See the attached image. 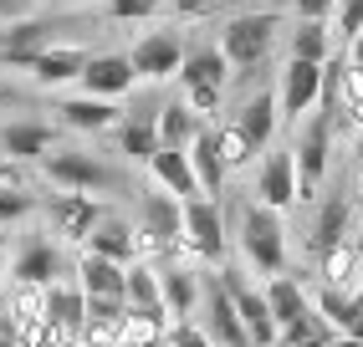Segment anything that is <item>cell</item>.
<instances>
[{
    "label": "cell",
    "mask_w": 363,
    "mask_h": 347,
    "mask_svg": "<svg viewBox=\"0 0 363 347\" xmlns=\"http://www.w3.org/2000/svg\"><path fill=\"white\" fill-rule=\"evenodd\" d=\"M353 179H358V189H363V154H353Z\"/></svg>",
    "instance_id": "bcb514c9"
},
{
    "label": "cell",
    "mask_w": 363,
    "mask_h": 347,
    "mask_svg": "<svg viewBox=\"0 0 363 347\" xmlns=\"http://www.w3.org/2000/svg\"><path fill=\"white\" fill-rule=\"evenodd\" d=\"M0 347H26V342H21L16 332H0Z\"/></svg>",
    "instance_id": "f6af8a7d"
},
{
    "label": "cell",
    "mask_w": 363,
    "mask_h": 347,
    "mask_svg": "<svg viewBox=\"0 0 363 347\" xmlns=\"http://www.w3.org/2000/svg\"><path fill=\"white\" fill-rule=\"evenodd\" d=\"M292 11H297V21H328L337 11V0H292Z\"/></svg>",
    "instance_id": "74e56055"
},
{
    "label": "cell",
    "mask_w": 363,
    "mask_h": 347,
    "mask_svg": "<svg viewBox=\"0 0 363 347\" xmlns=\"http://www.w3.org/2000/svg\"><path fill=\"white\" fill-rule=\"evenodd\" d=\"M149 179H154L159 189H169L174 200H195V194H200L195 164H189V148H169V143H159V154L149 159Z\"/></svg>",
    "instance_id": "44dd1931"
},
{
    "label": "cell",
    "mask_w": 363,
    "mask_h": 347,
    "mask_svg": "<svg viewBox=\"0 0 363 347\" xmlns=\"http://www.w3.org/2000/svg\"><path fill=\"white\" fill-rule=\"evenodd\" d=\"M169 6V0H108V16L113 21H149Z\"/></svg>",
    "instance_id": "d590c367"
},
{
    "label": "cell",
    "mask_w": 363,
    "mask_h": 347,
    "mask_svg": "<svg viewBox=\"0 0 363 347\" xmlns=\"http://www.w3.org/2000/svg\"><path fill=\"white\" fill-rule=\"evenodd\" d=\"M159 281H164V312H169V322H189V317L200 312L205 281L195 276V271H184V266H159Z\"/></svg>",
    "instance_id": "d4e9b609"
},
{
    "label": "cell",
    "mask_w": 363,
    "mask_h": 347,
    "mask_svg": "<svg viewBox=\"0 0 363 347\" xmlns=\"http://www.w3.org/2000/svg\"><path fill=\"white\" fill-rule=\"evenodd\" d=\"M323 82H328V62H302V57H286L281 77H277V103H281V123H297L323 108Z\"/></svg>",
    "instance_id": "52a82bcc"
},
{
    "label": "cell",
    "mask_w": 363,
    "mask_h": 347,
    "mask_svg": "<svg viewBox=\"0 0 363 347\" xmlns=\"http://www.w3.org/2000/svg\"><path fill=\"white\" fill-rule=\"evenodd\" d=\"M87 57H92V52H82V46L57 41V46H46V52H41L26 72H31V82H36V87H67V82H82Z\"/></svg>",
    "instance_id": "d6986e66"
},
{
    "label": "cell",
    "mask_w": 363,
    "mask_h": 347,
    "mask_svg": "<svg viewBox=\"0 0 363 347\" xmlns=\"http://www.w3.org/2000/svg\"><path fill=\"white\" fill-rule=\"evenodd\" d=\"M11 164H16V159H0V184H11V179H16V169H11Z\"/></svg>",
    "instance_id": "ee69618b"
},
{
    "label": "cell",
    "mask_w": 363,
    "mask_h": 347,
    "mask_svg": "<svg viewBox=\"0 0 363 347\" xmlns=\"http://www.w3.org/2000/svg\"><path fill=\"white\" fill-rule=\"evenodd\" d=\"M113 143L128 164H149L159 154V108H133L123 113V123L113 128Z\"/></svg>",
    "instance_id": "e0dca14e"
},
{
    "label": "cell",
    "mask_w": 363,
    "mask_h": 347,
    "mask_svg": "<svg viewBox=\"0 0 363 347\" xmlns=\"http://www.w3.org/2000/svg\"><path fill=\"white\" fill-rule=\"evenodd\" d=\"M215 143H220V159H225V169H230V174H235V169H246V164L256 159V143L235 128V118L215 123Z\"/></svg>",
    "instance_id": "d6a6232c"
},
{
    "label": "cell",
    "mask_w": 363,
    "mask_h": 347,
    "mask_svg": "<svg viewBox=\"0 0 363 347\" xmlns=\"http://www.w3.org/2000/svg\"><path fill=\"white\" fill-rule=\"evenodd\" d=\"M164 347H215V342H210V332L200 327V322L189 317V322H174V327H169Z\"/></svg>",
    "instance_id": "8d00e7d4"
},
{
    "label": "cell",
    "mask_w": 363,
    "mask_h": 347,
    "mask_svg": "<svg viewBox=\"0 0 363 347\" xmlns=\"http://www.w3.org/2000/svg\"><path fill=\"white\" fill-rule=\"evenodd\" d=\"M189 164H195L200 194H215V200H220V194H225V179H230V169H225V159H220V143H215V128H210V123L200 128V138L189 143Z\"/></svg>",
    "instance_id": "83f0119b"
},
{
    "label": "cell",
    "mask_w": 363,
    "mask_h": 347,
    "mask_svg": "<svg viewBox=\"0 0 363 347\" xmlns=\"http://www.w3.org/2000/svg\"><path fill=\"white\" fill-rule=\"evenodd\" d=\"M200 128H205V118L184 103V97H169V103L159 108V143H169V148H189L200 138Z\"/></svg>",
    "instance_id": "f546056e"
},
{
    "label": "cell",
    "mask_w": 363,
    "mask_h": 347,
    "mask_svg": "<svg viewBox=\"0 0 363 347\" xmlns=\"http://www.w3.org/2000/svg\"><path fill=\"white\" fill-rule=\"evenodd\" d=\"M0 103H11V87H6V82H0Z\"/></svg>",
    "instance_id": "7dc6e473"
},
{
    "label": "cell",
    "mask_w": 363,
    "mask_h": 347,
    "mask_svg": "<svg viewBox=\"0 0 363 347\" xmlns=\"http://www.w3.org/2000/svg\"><path fill=\"white\" fill-rule=\"evenodd\" d=\"M128 307L133 312H164V281H159V266L154 261H133L128 266Z\"/></svg>",
    "instance_id": "1f68e13d"
},
{
    "label": "cell",
    "mask_w": 363,
    "mask_h": 347,
    "mask_svg": "<svg viewBox=\"0 0 363 347\" xmlns=\"http://www.w3.org/2000/svg\"><path fill=\"white\" fill-rule=\"evenodd\" d=\"M72 271H77V281H82L87 296H123L128 291V266L123 261H108V256L82 251ZM123 302H128V296H123Z\"/></svg>",
    "instance_id": "484cf974"
},
{
    "label": "cell",
    "mask_w": 363,
    "mask_h": 347,
    "mask_svg": "<svg viewBox=\"0 0 363 347\" xmlns=\"http://www.w3.org/2000/svg\"><path fill=\"white\" fill-rule=\"evenodd\" d=\"M184 245H189V256H195V261L225 266L230 235H225V215H220V200H215V194L184 200Z\"/></svg>",
    "instance_id": "8992f818"
},
{
    "label": "cell",
    "mask_w": 363,
    "mask_h": 347,
    "mask_svg": "<svg viewBox=\"0 0 363 347\" xmlns=\"http://www.w3.org/2000/svg\"><path fill=\"white\" fill-rule=\"evenodd\" d=\"M200 327L210 332L215 347H256L251 332H246V322H240V312H235V296L225 291L220 276L205 281V296H200Z\"/></svg>",
    "instance_id": "30bf717a"
},
{
    "label": "cell",
    "mask_w": 363,
    "mask_h": 347,
    "mask_svg": "<svg viewBox=\"0 0 363 347\" xmlns=\"http://www.w3.org/2000/svg\"><path fill=\"white\" fill-rule=\"evenodd\" d=\"M286 57H302V62H333L337 57V36L328 21H297L292 41H286Z\"/></svg>",
    "instance_id": "4dcf8cb0"
},
{
    "label": "cell",
    "mask_w": 363,
    "mask_h": 347,
    "mask_svg": "<svg viewBox=\"0 0 363 347\" xmlns=\"http://www.w3.org/2000/svg\"><path fill=\"white\" fill-rule=\"evenodd\" d=\"M184 36L179 31H149V36H138L133 41V72H138V82H169V77H179V67H184Z\"/></svg>",
    "instance_id": "4fadbf2b"
},
{
    "label": "cell",
    "mask_w": 363,
    "mask_h": 347,
    "mask_svg": "<svg viewBox=\"0 0 363 347\" xmlns=\"http://www.w3.org/2000/svg\"><path fill=\"white\" fill-rule=\"evenodd\" d=\"M230 118H235V128L256 143V154H266V148H272V138H277V123H281L277 87H261V92H251V97H246V103H240Z\"/></svg>",
    "instance_id": "2e32d148"
},
{
    "label": "cell",
    "mask_w": 363,
    "mask_h": 347,
    "mask_svg": "<svg viewBox=\"0 0 363 347\" xmlns=\"http://www.w3.org/2000/svg\"><path fill=\"white\" fill-rule=\"evenodd\" d=\"M41 174L57 189H77V194H108V189L123 184V174L103 154H87V148H52V154L41 159Z\"/></svg>",
    "instance_id": "277c9868"
},
{
    "label": "cell",
    "mask_w": 363,
    "mask_h": 347,
    "mask_svg": "<svg viewBox=\"0 0 363 347\" xmlns=\"http://www.w3.org/2000/svg\"><path fill=\"white\" fill-rule=\"evenodd\" d=\"M220 281H225V291L235 296V312H240V322H246L251 342H256V347H281V327H277V317H272V302H266V286L246 281L235 266L220 271Z\"/></svg>",
    "instance_id": "ba28073f"
},
{
    "label": "cell",
    "mask_w": 363,
    "mask_h": 347,
    "mask_svg": "<svg viewBox=\"0 0 363 347\" xmlns=\"http://www.w3.org/2000/svg\"><path fill=\"white\" fill-rule=\"evenodd\" d=\"M333 133L337 123L328 108L307 113L297 123V138H292V154H297V179H302V200H318V189L328 179V164H333Z\"/></svg>",
    "instance_id": "5b68a950"
},
{
    "label": "cell",
    "mask_w": 363,
    "mask_h": 347,
    "mask_svg": "<svg viewBox=\"0 0 363 347\" xmlns=\"http://www.w3.org/2000/svg\"><path fill=\"white\" fill-rule=\"evenodd\" d=\"M277 31H281V16L277 11H240L220 26V52L230 57L235 72H251L272 57L277 46Z\"/></svg>",
    "instance_id": "3957f363"
},
{
    "label": "cell",
    "mask_w": 363,
    "mask_h": 347,
    "mask_svg": "<svg viewBox=\"0 0 363 347\" xmlns=\"http://www.w3.org/2000/svg\"><path fill=\"white\" fill-rule=\"evenodd\" d=\"M52 148H57V128L41 123V118H21V123L0 128V154L16 159V164H41Z\"/></svg>",
    "instance_id": "9a60e30c"
},
{
    "label": "cell",
    "mask_w": 363,
    "mask_h": 347,
    "mask_svg": "<svg viewBox=\"0 0 363 347\" xmlns=\"http://www.w3.org/2000/svg\"><path fill=\"white\" fill-rule=\"evenodd\" d=\"M256 200L261 205H272V210H292V205H302V179H297V154L292 148H272V154L261 159V169H256Z\"/></svg>",
    "instance_id": "7c38bea8"
},
{
    "label": "cell",
    "mask_w": 363,
    "mask_h": 347,
    "mask_svg": "<svg viewBox=\"0 0 363 347\" xmlns=\"http://www.w3.org/2000/svg\"><path fill=\"white\" fill-rule=\"evenodd\" d=\"M169 6H174V16H189V21H195V16H210L220 0H169Z\"/></svg>",
    "instance_id": "ab89813d"
},
{
    "label": "cell",
    "mask_w": 363,
    "mask_h": 347,
    "mask_svg": "<svg viewBox=\"0 0 363 347\" xmlns=\"http://www.w3.org/2000/svg\"><path fill=\"white\" fill-rule=\"evenodd\" d=\"M235 245H240V261H246L251 276H281L286 271V220H281V210L251 200L240 210Z\"/></svg>",
    "instance_id": "6da1fadb"
},
{
    "label": "cell",
    "mask_w": 363,
    "mask_h": 347,
    "mask_svg": "<svg viewBox=\"0 0 363 347\" xmlns=\"http://www.w3.org/2000/svg\"><path fill=\"white\" fill-rule=\"evenodd\" d=\"M46 0H0V21H21V16H31V11H41Z\"/></svg>",
    "instance_id": "f35d334b"
},
{
    "label": "cell",
    "mask_w": 363,
    "mask_h": 347,
    "mask_svg": "<svg viewBox=\"0 0 363 347\" xmlns=\"http://www.w3.org/2000/svg\"><path fill=\"white\" fill-rule=\"evenodd\" d=\"M67 276V251L52 235H21L16 256H11V281H31V286H52Z\"/></svg>",
    "instance_id": "8fae6325"
},
{
    "label": "cell",
    "mask_w": 363,
    "mask_h": 347,
    "mask_svg": "<svg viewBox=\"0 0 363 347\" xmlns=\"http://www.w3.org/2000/svg\"><path fill=\"white\" fill-rule=\"evenodd\" d=\"M133 82H138V72H133V57L128 52H92L87 57V67H82V92H92V97H128L133 92Z\"/></svg>",
    "instance_id": "5bb4252c"
},
{
    "label": "cell",
    "mask_w": 363,
    "mask_h": 347,
    "mask_svg": "<svg viewBox=\"0 0 363 347\" xmlns=\"http://www.w3.org/2000/svg\"><path fill=\"white\" fill-rule=\"evenodd\" d=\"M108 210L98 205V194H77V189H57L46 200V220H52V235L62 245H87V235L98 230V220Z\"/></svg>",
    "instance_id": "9c48e42d"
},
{
    "label": "cell",
    "mask_w": 363,
    "mask_h": 347,
    "mask_svg": "<svg viewBox=\"0 0 363 347\" xmlns=\"http://www.w3.org/2000/svg\"><path fill=\"white\" fill-rule=\"evenodd\" d=\"M266 302H272V317H277L281 332L312 317V291L292 276V271H281V276H266Z\"/></svg>",
    "instance_id": "603a6c76"
},
{
    "label": "cell",
    "mask_w": 363,
    "mask_h": 347,
    "mask_svg": "<svg viewBox=\"0 0 363 347\" xmlns=\"http://www.w3.org/2000/svg\"><path fill=\"white\" fill-rule=\"evenodd\" d=\"M57 118H62V128H72V133H113L118 123H123V113H118L113 97H92V92L57 103Z\"/></svg>",
    "instance_id": "ac0fdd59"
},
{
    "label": "cell",
    "mask_w": 363,
    "mask_h": 347,
    "mask_svg": "<svg viewBox=\"0 0 363 347\" xmlns=\"http://www.w3.org/2000/svg\"><path fill=\"white\" fill-rule=\"evenodd\" d=\"M353 215H358V205L348 200V194H328V200L318 205V215H312V256H323L328 245H337V240H348L353 235Z\"/></svg>",
    "instance_id": "7402d4cb"
},
{
    "label": "cell",
    "mask_w": 363,
    "mask_h": 347,
    "mask_svg": "<svg viewBox=\"0 0 363 347\" xmlns=\"http://www.w3.org/2000/svg\"><path fill=\"white\" fill-rule=\"evenodd\" d=\"M318 281L337 286V291H353L363 281V256H358L353 240H337V245H328V251L318 256Z\"/></svg>",
    "instance_id": "f1b7e54d"
},
{
    "label": "cell",
    "mask_w": 363,
    "mask_h": 347,
    "mask_svg": "<svg viewBox=\"0 0 363 347\" xmlns=\"http://www.w3.org/2000/svg\"><path fill=\"white\" fill-rule=\"evenodd\" d=\"M343 57H348V67H358V72H363V31H358V36L343 46Z\"/></svg>",
    "instance_id": "60d3db41"
},
{
    "label": "cell",
    "mask_w": 363,
    "mask_h": 347,
    "mask_svg": "<svg viewBox=\"0 0 363 347\" xmlns=\"http://www.w3.org/2000/svg\"><path fill=\"white\" fill-rule=\"evenodd\" d=\"M328 347H363V337H348V332H337V337H333Z\"/></svg>",
    "instance_id": "7bdbcfd3"
},
{
    "label": "cell",
    "mask_w": 363,
    "mask_h": 347,
    "mask_svg": "<svg viewBox=\"0 0 363 347\" xmlns=\"http://www.w3.org/2000/svg\"><path fill=\"white\" fill-rule=\"evenodd\" d=\"M46 317H52L57 327H67L72 337H82V327H87V291H82V281L62 276V281L46 286Z\"/></svg>",
    "instance_id": "4316f807"
},
{
    "label": "cell",
    "mask_w": 363,
    "mask_h": 347,
    "mask_svg": "<svg viewBox=\"0 0 363 347\" xmlns=\"http://www.w3.org/2000/svg\"><path fill=\"white\" fill-rule=\"evenodd\" d=\"M46 46H57V26H46V21H16V26L0 36V62L31 67Z\"/></svg>",
    "instance_id": "cb8c5ba5"
},
{
    "label": "cell",
    "mask_w": 363,
    "mask_h": 347,
    "mask_svg": "<svg viewBox=\"0 0 363 347\" xmlns=\"http://www.w3.org/2000/svg\"><path fill=\"white\" fill-rule=\"evenodd\" d=\"M82 251H92V256H108V261H123V266H133V261H143L138 256V225L133 220H123V215H103L98 220V230L87 235V245Z\"/></svg>",
    "instance_id": "ffe728a7"
},
{
    "label": "cell",
    "mask_w": 363,
    "mask_h": 347,
    "mask_svg": "<svg viewBox=\"0 0 363 347\" xmlns=\"http://www.w3.org/2000/svg\"><path fill=\"white\" fill-rule=\"evenodd\" d=\"M36 210V200L26 189H16V184H0V220H6V225H16V220H26Z\"/></svg>",
    "instance_id": "e575fe53"
},
{
    "label": "cell",
    "mask_w": 363,
    "mask_h": 347,
    "mask_svg": "<svg viewBox=\"0 0 363 347\" xmlns=\"http://www.w3.org/2000/svg\"><path fill=\"white\" fill-rule=\"evenodd\" d=\"M353 245H358V256H363V205H358V215H353V235H348Z\"/></svg>",
    "instance_id": "b9f144b4"
},
{
    "label": "cell",
    "mask_w": 363,
    "mask_h": 347,
    "mask_svg": "<svg viewBox=\"0 0 363 347\" xmlns=\"http://www.w3.org/2000/svg\"><path fill=\"white\" fill-rule=\"evenodd\" d=\"M230 72H235V67H230V57L220 52V41H215V46H189V52H184V67H179V97L210 123L215 113H220V103H225Z\"/></svg>",
    "instance_id": "7a4b0ae2"
},
{
    "label": "cell",
    "mask_w": 363,
    "mask_h": 347,
    "mask_svg": "<svg viewBox=\"0 0 363 347\" xmlns=\"http://www.w3.org/2000/svg\"><path fill=\"white\" fill-rule=\"evenodd\" d=\"M333 16H337V21H333V36L348 46V41L363 31V0H337V11H333Z\"/></svg>",
    "instance_id": "836d02e7"
}]
</instances>
